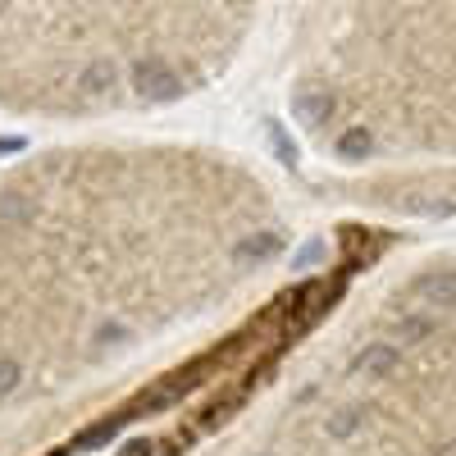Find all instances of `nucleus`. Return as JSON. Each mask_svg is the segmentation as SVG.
I'll list each match as a JSON object with an SVG mask.
<instances>
[{
    "label": "nucleus",
    "mask_w": 456,
    "mask_h": 456,
    "mask_svg": "<svg viewBox=\"0 0 456 456\" xmlns=\"http://www.w3.org/2000/svg\"><path fill=\"white\" fill-rule=\"evenodd\" d=\"M128 87H133L137 101L160 105V101L187 96V87H192V83H187L178 69H169L165 60H133V64H128Z\"/></svg>",
    "instance_id": "nucleus-1"
},
{
    "label": "nucleus",
    "mask_w": 456,
    "mask_h": 456,
    "mask_svg": "<svg viewBox=\"0 0 456 456\" xmlns=\"http://www.w3.org/2000/svg\"><path fill=\"white\" fill-rule=\"evenodd\" d=\"M292 110H297V119L306 124V128H324V124L333 119L338 101H333V92H329V87H320V83H306V87H297V96H292Z\"/></svg>",
    "instance_id": "nucleus-2"
},
{
    "label": "nucleus",
    "mask_w": 456,
    "mask_h": 456,
    "mask_svg": "<svg viewBox=\"0 0 456 456\" xmlns=\"http://www.w3.org/2000/svg\"><path fill=\"white\" fill-rule=\"evenodd\" d=\"M415 292H420L425 301H456V270H429L415 279Z\"/></svg>",
    "instance_id": "nucleus-3"
},
{
    "label": "nucleus",
    "mask_w": 456,
    "mask_h": 456,
    "mask_svg": "<svg viewBox=\"0 0 456 456\" xmlns=\"http://www.w3.org/2000/svg\"><path fill=\"white\" fill-rule=\"evenodd\" d=\"M83 92L92 101H114V92H119V73H114V64H92L83 69Z\"/></svg>",
    "instance_id": "nucleus-4"
},
{
    "label": "nucleus",
    "mask_w": 456,
    "mask_h": 456,
    "mask_svg": "<svg viewBox=\"0 0 456 456\" xmlns=\"http://www.w3.org/2000/svg\"><path fill=\"white\" fill-rule=\"evenodd\" d=\"M397 365V347L393 342H370V347L352 361V370H361V374H388Z\"/></svg>",
    "instance_id": "nucleus-5"
},
{
    "label": "nucleus",
    "mask_w": 456,
    "mask_h": 456,
    "mask_svg": "<svg viewBox=\"0 0 456 456\" xmlns=\"http://www.w3.org/2000/svg\"><path fill=\"white\" fill-rule=\"evenodd\" d=\"M365 425V406H342V411H333L329 415V438H356V429Z\"/></svg>",
    "instance_id": "nucleus-6"
},
{
    "label": "nucleus",
    "mask_w": 456,
    "mask_h": 456,
    "mask_svg": "<svg viewBox=\"0 0 456 456\" xmlns=\"http://www.w3.org/2000/svg\"><path fill=\"white\" fill-rule=\"evenodd\" d=\"M279 247H283L279 233H256V238L238 242V256H242V260H265V256H274Z\"/></svg>",
    "instance_id": "nucleus-7"
},
{
    "label": "nucleus",
    "mask_w": 456,
    "mask_h": 456,
    "mask_svg": "<svg viewBox=\"0 0 456 456\" xmlns=\"http://www.w3.org/2000/svg\"><path fill=\"white\" fill-rule=\"evenodd\" d=\"M370 133L365 128H352V133H342V142H338V151H342V156H352V160H365L370 156Z\"/></svg>",
    "instance_id": "nucleus-8"
},
{
    "label": "nucleus",
    "mask_w": 456,
    "mask_h": 456,
    "mask_svg": "<svg viewBox=\"0 0 456 456\" xmlns=\"http://www.w3.org/2000/svg\"><path fill=\"white\" fill-rule=\"evenodd\" d=\"M19 379H23V365L10 361V356H0V397L14 393V388H19Z\"/></svg>",
    "instance_id": "nucleus-9"
},
{
    "label": "nucleus",
    "mask_w": 456,
    "mask_h": 456,
    "mask_svg": "<svg viewBox=\"0 0 456 456\" xmlns=\"http://www.w3.org/2000/svg\"><path fill=\"white\" fill-rule=\"evenodd\" d=\"M434 329H438V320H434V315H420V320L411 315V320H402V338H429Z\"/></svg>",
    "instance_id": "nucleus-10"
},
{
    "label": "nucleus",
    "mask_w": 456,
    "mask_h": 456,
    "mask_svg": "<svg viewBox=\"0 0 456 456\" xmlns=\"http://www.w3.org/2000/svg\"><path fill=\"white\" fill-rule=\"evenodd\" d=\"M119 456H156V443H151V438H133Z\"/></svg>",
    "instance_id": "nucleus-11"
},
{
    "label": "nucleus",
    "mask_w": 456,
    "mask_h": 456,
    "mask_svg": "<svg viewBox=\"0 0 456 456\" xmlns=\"http://www.w3.org/2000/svg\"><path fill=\"white\" fill-rule=\"evenodd\" d=\"M119 338H124V324H105V333L96 342H101V347H110V342H119Z\"/></svg>",
    "instance_id": "nucleus-12"
}]
</instances>
